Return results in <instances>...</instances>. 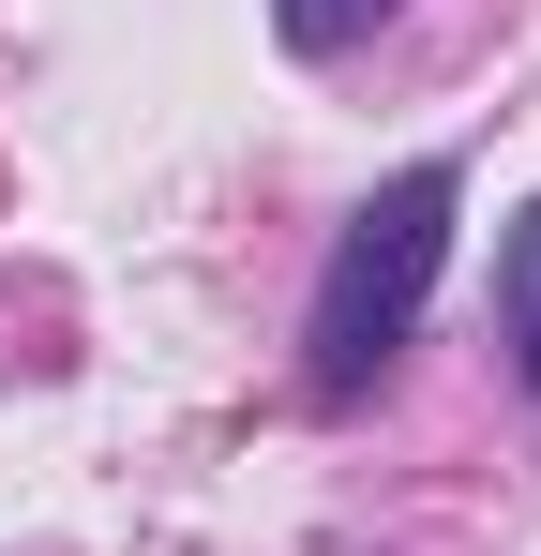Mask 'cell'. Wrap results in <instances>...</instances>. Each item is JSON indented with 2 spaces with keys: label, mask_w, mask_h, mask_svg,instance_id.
Instances as JSON below:
<instances>
[{
  "label": "cell",
  "mask_w": 541,
  "mask_h": 556,
  "mask_svg": "<svg viewBox=\"0 0 541 556\" xmlns=\"http://www.w3.org/2000/svg\"><path fill=\"white\" fill-rule=\"evenodd\" d=\"M496 316H512V362H527V391H541V211L512 226V256H496Z\"/></svg>",
  "instance_id": "7a4b0ae2"
},
{
  "label": "cell",
  "mask_w": 541,
  "mask_h": 556,
  "mask_svg": "<svg viewBox=\"0 0 541 556\" xmlns=\"http://www.w3.org/2000/svg\"><path fill=\"white\" fill-rule=\"evenodd\" d=\"M376 15H391V0H270V30H286L301 61H331V46H361Z\"/></svg>",
  "instance_id": "3957f363"
},
{
  "label": "cell",
  "mask_w": 541,
  "mask_h": 556,
  "mask_svg": "<svg viewBox=\"0 0 541 556\" xmlns=\"http://www.w3.org/2000/svg\"><path fill=\"white\" fill-rule=\"evenodd\" d=\"M451 166H406V181H376L347 211V241H331V271H316V316H301V391L316 406H361L376 376H391V346L422 331V301H437L451 271Z\"/></svg>",
  "instance_id": "6da1fadb"
}]
</instances>
